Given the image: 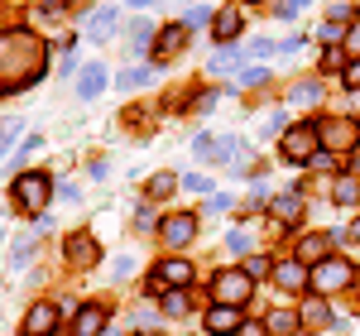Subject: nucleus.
Masks as SVG:
<instances>
[{
    "label": "nucleus",
    "mask_w": 360,
    "mask_h": 336,
    "mask_svg": "<svg viewBox=\"0 0 360 336\" xmlns=\"http://www.w3.org/2000/svg\"><path fill=\"white\" fill-rule=\"evenodd\" d=\"M44 77V44L34 29H5L0 34V86H34Z\"/></svg>",
    "instance_id": "nucleus-1"
},
{
    "label": "nucleus",
    "mask_w": 360,
    "mask_h": 336,
    "mask_svg": "<svg viewBox=\"0 0 360 336\" xmlns=\"http://www.w3.org/2000/svg\"><path fill=\"white\" fill-rule=\"evenodd\" d=\"M49 193H53V183H49V173H44V168H25V173L10 183L15 207H20V212H34V217L49 207Z\"/></svg>",
    "instance_id": "nucleus-2"
},
{
    "label": "nucleus",
    "mask_w": 360,
    "mask_h": 336,
    "mask_svg": "<svg viewBox=\"0 0 360 336\" xmlns=\"http://www.w3.org/2000/svg\"><path fill=\"white\" fill-rule=\"evenodd\" d=\"M322 149V135H317V120H303V125H288L283 140H278V154L288 164H307L312 154Z\"/></svg>",
    "instance_id": "nucleus-3"
},
{
    "label": "nucleus",
    "mask_w": 360,
    "mask_h": 336,
    "mask_svg": "<svg viewBox=\"0 0 360 336\" xmlns=\"http://www.w3.org/2000/svg\"><path fill=\"white\" fill-rule=\"evenodd\" d=\"M351 283H356V264L336 259V254H327L322 264H312V274H307V288H317V293H341Z\"/></svg>",
    "instance_id": "nucleus-4"
},
{
    "label": "nucleus",
    "mask_w": 360,
    "mask_h": 336,
    "mask_svg": "<svg viewBox=\"0 0 360 336\" xmlns=\"http://www.w3.org/2000/svg\"><path fill=\"white\" fill-rule=\"evenodd\" d=\"M250 293H255V279L245 269H221L212 279V303H226V308H245Z\"/></svg>",
    "instance_id": "nucleus-5"
},
{
    "label": "nucleus",
    "mask_w": 360,
    "mask_h": 336,
    "mask_svg": "<svg viewBox=\"0 0 360 336\" xmlns=\"http://www.w3.org/2000/svg\"><path fill=\"white\" fill-rule=\"evenodd\" d=\"M197 279L193 259H183V254H168L154 264V274H149V293H168V288H188Z\"/></svg>",
    "instance_id": "nucleus-6"
},
{
    "label": "nucleus",
    "mask_w": 360,
    "mask_h": 336,
    "mask_svg": "<svg viewBox=\"0 0 360 336\" xmlns=\"http://www.w3.org/2000/svg\"><path fill=\"white\" fill-rule=\"evenodd\" d=\"M197 240V212H173L159 221V245L168 250H183V245H193Z\"/></svg>",
    "instance_id": "nucleus-7"
},
{
    "label": "nucleus",
    "mask_w": 360,
    "mask_h": 336,
    "mask_svg": "<svg viewBox=\"0 0 360 336\" xmlns=\"http://www.w3.org/2000/svg\"><path fill=\"white\" fill-rule=\"evenodd\" d=\"M317 135H322V149H356L360 144V125L346 120V115H332V120H317Z\"/></svg>",
    "instance_id": "nucleus-8"
},
{
    "label": "nucleus",
    "mask_w": 360,
    "mask_h": 336,
    "mask_svg": "<svg viewBox=\"0 0 360 336\" xmlns=\"http://www.w3.org/2000/svg\"><path fill=\"white\" fill-rule=\"evenodd\" d=\"M183 49H188V25H168V29L154 34V49H149V53H154V63L164 67V63H173Z\"/></svg>",
    "instance_id": "nucleus-9"
},
{
    "label": "nucleus",
    "mask_w": 360,
    "mask_h": 336,
    "mask_svg": "<svg viewBox=\"0 0 360 336\" xmlns=\"http://www.w3.org/2000/svg\"><path fill=\"white\" fill-rule=\"evenodd\" d=\"M63 254H68V264H72V269H91V264L101 259V245L91 240V231H72Z\"/></svg>",
    "instance_id": "nucleus-10"
},
{
    "label": "nucleus",
    "mask_w": 360,
    "mask_h": 336,
    "mask_svg": "<svg viewBox=\"0 0 360 336\" xmlns=\"http://www.w3.org/2000/svg\"><path fill=\"white\" fill-rule=\"evenodd\" d=\"M307 274H312V269H307L303 259H283V264H274L269 279H274L283 293H298V288H307Z\"/></svg>",
    "instance_id": "nucleus-11"
},
{
    "label": "nucleus",
    "mask_w": 360,
    "mask_h": 336,
    "mask_svg": "<svg viewBox=\"0 0 360 336\" xmlns=\"http://www.w3.org/2000/svg\"><path fill=\"white\" fill-rule=\"evenodd\" d=\"M202 327L212 336H231V332H240V308H226V303H212V312L202 317Z\"/></svg>",
    "instance_id": "nucleus-12"
},
{
    "label": "nucleus",
    "mask_w": 360,
    "mask_h": 336,
    "mask_svg": "<svg viewBox=\"0 0 360 336\" xmlns=\"http://www.w3.org/2000/svg\"><path fill=\"white\" fill-rule=\"evenodd\" d=\"M53 327H58V303H34V308L25 312V332L53 336Z\"/></svg>",
    "instance_id": "nucleus-13"
},
{
    "label": "nucleus",
    "mask_w": 360,
    "mask_h": 336,
    "mask_svg": "<svg viewBox=\"0 0 360 336\" xmlns=\"http://www.w3.org/2000/svg\"><path fill=\"white\" fill-rule=\"evenodd\" d=\"M101 332H106V308H101V303H86V308H77L72 336H101Z\"/></svg>",
    "instance_id": "nucleus-14"
},
{
    "label": "nucleus",
    "mask_w": 360,
    "mask_h": 336,
    "mask_svg": "<svg viewBox=\"0 0 360 336\" xmlns=\"http://www.w3.org/2000/svg\"><path fill=\"white\" fill-rule=\"evenodd\" d=\"M101 91H106V67H101V63H86L82 72H77V96L91 101V96H101Z\"/></svg>",
    "instance_id": "nucleus-15"
},
{
    "label": "nucleus",
    "mask_w": 360,
    "mask_h": 336,
    "mask_svg": "<svg viewBox=\"0 0 360 336\" xmlns=\"http://www.w3.org/2000/svg\"><path fill=\"white\" fill-rule=\"evenodd\" d=\"M240 20H245V15H240V5H221V10H217V20H212V34H217L221 44H231V39L240 34Z\"/></svg>",
    "instance_id": "nucleus-16"
},
{
    "label": "nucleus",
    "mask_w": 360,
    "mask_h": 336,
    "mask_svg": "<svg viewBox=\"0 0 360 336\" xmlns=\"http://www.w3.org/2000/svg\"><path fill=\"white\" fill-rule=\"evenodd\" d=\"M269 207H274V226H278V231H283V226H293L298 217H303V197H293V193L274 197Z\"/></svg>",
    "instance_id": "nucleus-17"
},
{
    "label": "nucleus",
    "mask_w": 360,
    "mask_h": 336,
    "mask_svg": "<svg viewBox=\"0 0 360 336\" xmlns=\"http://www.w3.org/2000/svg\"><path fill=\"white\" fill-rule=\"evenodd\" d=\"M332 202L336 207H360V178L356 173H341L332 183Z\"/></svg>",
    "instance_id": "nucleus-18"
},
{
    "label": "nucleus",
    "mask_w": 360,
    "mask_h": 336,
    "mask_svg": "<svg viewBox=\"0 0 360 336\" xmlns=\"http://www.w3.org/2000/svg\"><path fill=\"white\" fill-rule=\"evenodd\" d=\"M298 327H303V317H298V312H283V308H274L269 317H264V332H269V336H293Z\"/></svg>",
    "instance_id": "nucleus-19"
},
{
    "label": "nucleus",
    "mask_w": 360,
    "mask_h": 336,
    "mask_svg": "<svg viewBox=\"0 0 360 336\" xmlns=\"http://www.w3.org/2000/svg\"><path fill=\"white\" fill-rule=\"evenodd\" d=\"M298 317H303L307 327H332V308H327V298H317V293L303 303V312H298Z\"/></svg>",
    "instance_id": "nucleus-20"
},
{
    "label": "nucleus",
    "mask_w": 360,
    "mask_h": 336,
    "mask_svg": "<svg viewBox=\"0 0 360 336\" xmlns=\"http://www.w3.org/2000/svg\"><path fill=\"white\" fill-rule=\"evenodd\" d=\"M111 34H115V10H96L91 25H86V39H91V44H106Z\"/></svg>",
    "instance_id": "nucleus-21"
},
{
    "label": "nucleus",
    "mask_w": 360,
    "mask_h": 336,
    "mask_svg": "<svg viewBox=\"0 0 360 336\" xmlns=\"http://www.w3.org/2000/svg\"><path fill=\"white\" fill-rule=\"evenodd\" d=\"M327 240H332V235H303V240H298V259H303V264H322V259H327Z\"/></svg>",
    "instance_id": "nucleus-22"
},
{
    "label": "nucleus",
    "mask_w": 360,
    "mask_h": 336,
    "mask_svg": "<svg viewBox=\"0 0 360 336\" xmlns=\"http://www.w3.org/2000/svg\"><path fill=\"white\" fill-rule=\"evenodd\" d=\"M288 101H293V106H312V101H322V77H303V82L288 91Z\"/></svg>",
    "instance_id": "nucleus-23"
},
{
    "label": "nucleus",
    "mask_w": 360,
    "mask_h": 336,
    "mask_svg": "<svg viewBox=\"0 0 360 336\" xmlns=\"http://www.w3.org/2000/svg\"><path fill=\"white\" fill-rule=\"evenodd\" d=\"M240 49H231V44H221V49H217V53H212V63H207V67H212V72H231V67H240Z\"/></svg>",
    "instance_id": "nucleus-24"
},
{
    "label": "nucleus",
    "mask_w": 360,
    "mask_h": 336,
    "mask_svg": "<svg viewBox=\"0 0 360 336\" xmlns=\"http://www.w3.org/2000/svg\"><path fill=\"white\" fill-rule=\"evenodd\" d=\"M178 183H183V178H173V173H154L144 193H149V202H159V197H168V193H173V188H178Z\"/></svg>",
    "instance_id": "nucleus-25"
},
{
    "label": "nucleus",
    "mask_w": 360,
    "mask_h": 336,
    "mask_svg": "<svg viewBox=\"0 0 360 336\" xmlns=\"http://www.w3.org/2000/svg\"><path fill=\"white\" fill-rule=\"evenodd\" d=\"M188 308H193V303H188V288H168L164 293V312L168 317H183Z\"/></svg>",
    "instance_id": "nucleus-26"
},
{
    "label": "nucleus",
    "mask_w": 360,
    "mask_h": 336,
    "mask_svg": "<svg viewBox=\"0 0 360 336\" xmlns=\"http://www.w3.org/2000/svg\"><path fill=\"white\" fill-rule=\"evenodd\" d=\"M154 82V67H130V72H120V91H130V86H149Z\"/></svg>",
    "instance_id": "nucleus-27"
},
{
    "label": "nucleus",
    "mask_w": 360,
    "mask_h": 336,
    "mask_svg": "<svg viewBox=\"0 0 360 336\" xmlns=\"http://www.w3.org/2000/svg\"><path fill=\"white\" fill-rule=\"evenodd\" d=\"M207 20H217V10H207V5H188V20H183V25L197 29V25H207Z\"/></svg>",
    "instance_id": "nucleus-28"
},
{
    "label": "nucleus",
    "mask_w": 360,
    "mask_h": 336,
    "mask_svg": "<svg viewBox=\"0 0 360 336\" xmlns=\"http://www.w3.org/2000/svg\"><path fill=\"white\" fill-rule=\"evenodd\" d=\"M341 44H346V53H351V58H360V20L346 25V39H341Z\"/></svg>",
    "instance_id": "nucleus-29"
},
{
    "label": "nucleus",
    "mask_w": 360,
    "mask_h": 336,
    "mask_svg": "<svg viewBox=\"0 0 360 336\" xmlns=\"http://www.w3.org/2000/svg\"><path fill=\"white\" fill-rule=\"evenodd\" d=\"M307 164L317 168V173H336V159H332V149H317V154H312Z\"/></svg>",
    "instance_id": "nucleus-30"
},
{
    "label": "nucleus",
    "mask_w": 360,
    "mask_h": 336,
    "mask_svg": "<svg viewBox=\"0 0 360 336\" xmlns=\"http://www.w3.org/2000/svg\"><path fill=\"white\" fill-rule=\"evenodd\" d=\"M341 82L351 86V91H360V58H351V63L341 67Z\"/></svg>",
    "instance_id": "nucleus-31"
},
{
    "label": "nucleus",
    "mask_w": 360,
    "mask_h": 336,
    "mask_svg": "<svg viewBox=\"0 0 360 336\" xmlns=\"http://www.w3.org/2000/svg\"><path fill=\"white\" fill-rule=\"evenodd\" d=\"M20 130H25V125H20V120H10V125H0V154H5V149H10V144L20 140Z\"/></svg>",
    "instance_id": "nucleus-32"
},
{
    "label": "nucleus",
    "mask_w": 360,
    "mask_h": 336,
    "mask_svg": "<svg viewBox=\"0 0 360 336\" xmlns=\"http://www.w3.org/2000/svg\"><path fill=\"white\" fill-rule=\"evenodd\" d=\"M245 274L250 279H264V274H274V264L269 259H245Z\"/></svg>",
    "instance_id": "nucleus-33"
},
{
    "label": "nucleus",
    "mask_w": 360,
    "mask_h": 336,
    "mask_svg": "<svg viewBox=\"0 0 360 336\" xmlns=\"http://www.w3.org/2000/svg\"><path fill=\"white\" fill-rule=\"evenodd\" d=\"M245 53H250V58H274V39H255Z\"/></svg>",
    "instance_id": "nucleus-34"
},
{
    "label": "nucleus",
    "mask_w": 360,
    "mask_h": 336,
    "mask_svg": "<svg viewBox=\"0 0 360 336\" xmlns=\"http://www.w3.org/2000/svg\"><path fill=\"white\" fill-rule=\"evenodd\" d=\"M226 245H231L236 254H250V235H245V231H231V235H226Z\"/></svg>",
    "instance_id": "nucleus-35"
},
{
    "label": "nucleus",
    "mask_w": 360,
    "mask_h": 336,
    "mask_svg": "<svg viewBox=\"0 0 360 336\" xmlns=\"http://www.w3.org/2000/svg\"><path fill=\"white\" fill-rule=\"evenodd\" d=\"M332 20H336V25H351V20H356V10H351L346 0H336V5H332Z\"/></svg>",
    "instance_id": "nucleus-36"
},
{
    "label": "nucleus",
    "mask_w": 360,
    "mask_h": 336,
    "mask_svg": "<svg viewBox=\"0 0 360 336\" xmlns=\"http://www.w3.org/2000/svg\"><path fill=\"white\" fill-rule=\"evenodd\" d=\"M183 188H188V193H212V183H207L202 173H188V178H183Z\"/></svg>",
    "instance_id": "nucleus-37"
},
{
    "label": "nucleus",
    "mask_w": 360,
    "mask_h": 336,
    "mask_svg": "<svg viewBox=\"0 0 360 336\" xmlns=\"http://www.w3.org/2000/svg\"><path fill=\"white\" fill-rule=\"evenodd\" d=\"M336 39H346V29L336 25V20H327V25H322V44H336Z\"/></svg>",
    "instance_id": "nucleus-38"
},
{
    "label": "nucleus",
    "mask_w": 360,
    "mask_h": 336,
    "mask_svg": "<svg viewBox=\"0 0 360 336\" xmlns=\"http://www.w3.org/2000/svg\"><path fill=\"white\" fill-rule=\"evenodd\" d=\"M255 82H264V67H250V72L236 77V86H255Z\"/></svg>",
    "instance_id": "nucleus-39"
},
{
    "label": "nucleus",
    "mask_w": 360,
    "mask_h": 336,
    "mask_svg": "<svg viewBox=\"0 0 360 336\" xmlns=\"http://www.w3.org/2000/svg\"><path fill=\"white\" fill-rule=\"evenodd\" d=\"M149 39H154V34H149V25H144V20H139V25H135V34H130V44H135V49H144V44H149Z\"/></svg>",
    "instance_id": "nucleus-40"
},
{
    "label": "nucleus",
    "mask_w": 360,
    "mask_h": 336,
    "mask_svg": "<svg viewBox=\"0 0 360 336\" xmlns=\"http://www.w3.org/2000/svg\"><path fill=\"white\" fill-rule=\"evenodd\" d=\"M303 5H307V0H283V10H278V20H293V15H298Z\"/></svg>",
    "instance_id": "nucleus-41"
},
{
    "label": "nucleus",
    "mask_w": 360,
    "mask_h": 336,
    "mask_svg": "<svg viewBox=\"0 0 360 336\" xmlns=\"http://www.w3.org/2000/svg\"><path fill=\"white\" fill-rule=\"evenodd\" d=\"M207 212H231V197H226V193H217L212 202H207Z\"/></svg>",
    "instance_id": "nucleus-42"
},
{
    "label": "nucleus",
    "mask_w": 360,
    "mask_h": 336,
    "mask_svg": "<svg viewBox=\"0 0 360 336\" xmlns=\"http://www.w3.org/2000/svg\"><path fill=\"white\" fill-rule=\"evenodd\" d=\"M130 269H135V259H130V254H120V259H115V279H125Z\"/></svg>",
    "instance_id": "nucleus-43"
},
{
    "label": "nucleus",
    "mask_w": 360,
    "mask_h": 336,
    "mask_svg": "<svg viewBox=\"0 0 360 336\" xmlns=\"http://www.w3.org/2000/svg\"><path fill=\"white\" fill-rule=\"evenodd\" d=\"M351 173H356V178H360V144H356V149H351Z\"/></svg>",
    "instance_id": "nucleus-44"
},
{
    "label": "nucleus",
    "mask_w": 360,
    "mask_h": 336,
    "mask_svg": "<svg viewBox=\"0 0 360 336\" xmlns=\"http://www.w3.org/2000/svg\"><path fill=\"white\" fill-rule=\"evenodd\" d=\"M351 235H356V240H360V217H356V226H351Z\"/></svg>",
    "instance_id": "nucleus-45"
},
{
    "label": "nucleus",
    "mask_w": 360,
    "mask_h": 336,
    "mask_svg": "<svg viewBox=\"0 0 360 336\" xmlns=\"http://www.w3.org/2000/svg\"><path fill=\"white\" fill-rule=\"evenodd\" d=\"M130 5H149V0H130Z\"/></svg>",
    "instance_id": "nucleus-46"
},
{
    "label": "nucleus",
    "mask_w": 360,
    "mask_h": 336,
    "mask_svg": "<svg viewBox=\"0 0 360 336\" xmlns=\"http://www.w3.org/2000/svg\"><path fill=\"white\" fill-rule=\"evenodd\" d=\"M29 336H34V332H29Z\"/></svg>",
    "instance_id": "nucleus-47"
}]
</instances>
